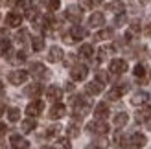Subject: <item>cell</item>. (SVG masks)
<instances>
[{
    "instance_id": "1",
    "label": "cell",
    "mask_w": 151,
    "mask_h": 149,
    "mask_svg": "<svg viewBox=\"0 0 151 149\" xmlns=\"http://www.w3.org/2000/svg\"><path fill=\"white\" fill-rule=\"evenodd\" d=\"M146 145V136L142 133H133L127 140V149H142Z\"/></svg>"
},
{
    "instance_id": "2",
    "label": "cell",
    "mask_w": 151,
    "mask_h": 149,
    "mask_svg": "<svg viewBox=\"0 0 151 149\" xmlns=\"http://www.w3.org/2000/svg\"><path fill=\"white\" fill-rule=\"evenodd\" d=\"M87 129H88L90 133H96V135H105V133L109 131V125L105 123L103 120H98V118H96L94 122H90V123L87 125Z\"/></svg>"
},
{
    "instance_id": "3",
    "label": "cell",
    "mask_w": 151,
    "mask_h": 149,
    "mask_svg": "<svg viewBox=\"0 0 151 149\" xmlns=\"http://www.w3.org/2000/svg\"><path fill=\"white\" fill-rule=\"evenodd\" d=\"M70 76H72L74 81H83L88 76V68H87L85 64H76V66L70 68Z\"/></svg>"
},
{
    "instance_id": "4",
    "label": "cell",
    "mask_w": 151,
    "mask_h": 149,
    "mask_svg": "<svg viewBox=\"0 0 151 149\" xmlns=\"http://www.w3.org/2000/svg\"><path fill=\"white\" fill-rule=\"evenodd\" d=\"M26 79H28V72H24V70H13L9 74L11 85H22V83H26Z\"/></svg>"
},
{
    "instance_id": "5",
    "label": "cell",
    "mask_w": 151,
    "mask_h": 149,
    "mask_svg": "<svg viewBox=\"0 0 151 149\" xmlns=\"http://www.w3.org/2000/svg\"><path fill=\"white\" fill-rule=\"evenodd\" d=\"M42 109H44V103L41 100H33L29 105L26 107V114L28 116H39L42 112Z\"/></svg>"
},
{
    "instance_id": "6",
    "label": "cell",
    "mask_w": 151,
    "mask_h": 149,
    "mask_svg": "<svg viewBox=\"0 0 151 149\" xmlns=\"http://www.w3.org/2000/svg\"><path fill=\"white\" fill-rule=\"evenodd\" d=\"M109 70L112 74H124L127 70V63L124 61V59H112V61L109 63Z\"/></svg>"
},
{
    "instance_id": "7",
    "label": "cell",
    "mask_w": 151,
    "mask_h": 149,
    "mask_svg": "<svg viewBox=\"0 0 151 149\" xmlns=\"http://www.w3.org/2000/svg\"><path fill=\"white\" fill-rule=\"evenodd\" d=\"M42 92V85L41 83H32V85H28L24 88V96H28V98H39Z\"/></svg>"
},
{
    "instance_id": "8",
    "label": "cell",
    "mask_w": 151,
    "mask_h": 149,
    "mask_svg": "<svg viewBox=\"0 0 151 149\" xmlns=\"http://www.w3.org/2000/svg\"><path fill=\"white\" fill-rule=\"evenodd\" d=\"M127 90V85L124 83V85H118V87H114V88H111V90L107 92V98L111 100V101H118L120 98H122V94Z\"/></svg>"
},
{
    "instance_id": "9",
    "label": "cell",
    "mask_w": 151,
    "mask_h": 149,
    "mask_svg": "<svg viewBox=\"0 0 151 149\" xmlns=\"http://www.w3.org/2000/svg\"><path fill=\"white\" fill-rule=\"evenodd\" d=\"M149 101V94L146 90H138V92H134L133 94V98H131V103L133 105H146V103Z\"/></svg>"
},
{
    "instance_id": "10",
    "label": "cell",
    "mask_w": 151,
    "mask_h": 149,
    "mask_svg": "<svg viewBox=\"0 0 151 149\" xmlns=\"http://www.w3.org/2000/svg\"><path fill=\"white\" fill-rule=\"evenodd\" d=\"M65 114H66V107L61 105V103H55V105L50 109V112H48V116L52 118V120H59V118H63Z\"/></svg>"
},
{
    "instance_id": "11",
    "label": "cell",
    "mask_w": 151,
    "mask_h": 149,
    "mask_svg": "<svg viewBox=\"0 0 151 149\" xmlns=\"http://www.w3.org/2000/svg\"><path fill=\"white\" fill-rule=\"evenodd\" d=\"M6 24L11 26V28H19V26L22 24L20 13H7V15H6Z\"/></svg>"
},
{
    "instance_id": "12",
    "label": "cell",
    "mask_w": 151,
    "mask_h": 149,
    "mask_svg": "<svg viewBox=\"0 0 151 149\" xmlns=\"http://www.w3.org/2000/svg\"><path fill=\"white\" fill-rule=\"evenodd\" d=\"M103 24H105L103 13H92L90 15V19H88V26L90 28H101Z\"/></svg>"
},
{
    "instance_id": "13",
    "label": "cell",
    "mask_w": 151,
    "mask_h": 149,
    "mask_svg": "<svg viewBox=\"0 0 151 149\" xmlns=\"http://www.w3.org/2000/svg\"><path fill=\"white\" fill-rule=\"evenodd\" d=\"M9 142H11V147L13 149H28V142L20 135H11Z\"/></svg>"
},
{
    "instance_id": "14",
    "label": "cell",
    "mask_w": 151,
    "mask_h": 149,
    "mask_svg": "<svg viewBox=\"0 0 151 149\" xmlns=\"http://www.w3.org/2000/svg\"><path fill=\"white\" fill-rule=\"evenodd\" d=\"M85 90H87V94H90V96H98L101 90H103V83H100V81H92V83H87V87H85Z\"/></svg>"
},
{
    "instance_id": "15",
    "label": "cell",
    "mask_w": 151,
    "mask_h": 149,
    "mask_svg": "<svg viewBox=\"0 0 151 149\" xmlns=\"http://www.w3.org/2000/svg\"><path fill=\"white\" fill-rule=\"evenodd\" d=\"M63 59V50L59 46H52L50 52H48V61L50 63H59Z\"/></svg>"
},
{
    "instance_id": "16",
    "label": "cell",
    "mask_w": 151,
    "mask_h": 149,
    "mask_svg": "<svg viewBox=\"0 0 151 149\" xmlns=\"http://www.w3.org/2000/svg\"><path fill=\"white\" fill-rule=\"evenodd\" d=\"M46 96H48V100H52V101H59L63 98V90L59 87H55V85H52V87H48V90H46Z\"/></svg>"
},
{
    "instance_id": "17",
    "label": "cell",
    "mask_w": 151,
    "mask_h": 149,
    "mask_svg": "<svg viewBox=\"0 0 151 149\" xmlns=\"http://www.w3.org/2000/svg\"><path fill=\"white\" fill-rule=\"evenodd\" d=\"M29 72H32V76H35V77H46L48 76V72H46V68H44V64H41V63H33L32 66H29Z\"/></svg>"
},
{
    "instance_id": "18",
    "label": "cell",
    "mask_w": 151,
    "mask_h": 149,
    "mask_svg": "<svg viewBox=\"0 0 151 149\" xmlns=\"http://www.w3.org/2000/svg\"><path fill=\"white\" fill-rule=\"evenodd\" d=\"M94 116L98 118V120L107 118V116H109V107H107V103H98L96 109H94Z\"/></svg>"
},
{
    "instance_id": "19",
    "label": "cell",
    "mask_w": 151,
    "mask_h": 149,
    "mask_svg": "<svg viewBox=\"0 0 151 149\" xmlns=\"http://www.w3.org/2000/svg\"><path fill=\"white\" fill-rule=\"evenodd\" d=\"M66 19L72 20V22H79L81 20V9L76 6H70L68 9H66Z\"/></svg>"
},
{
    "instance_id": "20",
    "label": "cell",
    "mask_w": 151,
    "mask_h": 149,
    "mask_svg": "<svg viewBox=\"0 0 151 149\" xmlns=\"http://www.w3.org/2000/svg\"><path fill=\"white\" fill-rule=\"evenodd\" d=\"M149 118H151V107H144V109H140L138 112H137V122L138 123L147 122Z\"/></svg>"
},
{
    "instance_id": "21",
    "label": "cell",
    "mask_w": 151,
    "mask_h": 149,
    "mask_svg": "<svg viewBox=\"0 0 151 149\" xmlns=\"http://www.w3.org/2000/svg\"><path fill=\"white\" fill-rule=\"evenodd\" d=\"M107 9L112 11V13H116V15H120V13H124L125 6H124V2H120V0H114V2H109L107 4Z\"/></svg>"
},
{
    "instance_id": "22",
    "label": "cell",
    "mask_w": 151,
    "mask_h": 149,
    "mask_svg": "<svg viewBox=\"0 0 151 149\" xmlns=\"http://www.w3.org/2000/svg\"><path fill=\"white\" fill-rule=\"evenodd\" d=\"M70 35H72V39H74V41H78V39H83V37L87 35V32H85V29H83L81 26L76 24V26H72V29H70Z\"/></svg>"
},
{
    "instance_id": "23",
    "label": "cell",
    "mask_w": 151,
    "mask_h": 149,
    "mask_svg": "<svg viewBox=\"0 0 151 149\" xmlns=\"http://www.w3.org/2000/svg\"><path fill=\"white\" fill-rule=\"evenodd\" d=\"M112 122H114L116 127H124V125L129 122V116H127V112H118V114L114 116V120H112Z\"/></svg>"
},
{
    "instance_id": "24",
    "label": "cell",
    "mask_w": 151,
    "mask_h": 149,
    "mask_svg": "<svg viewBox=\"0 0 151 149\" xmlns=\"http://www.w3.org/2000/svg\"><path fill=\"white\" fill-rule=\"evenodd\" d=\"M33 127H37V123H35V120H33V116H32V118H28V120H24V122H22V125H20L22 133H29V131H33Z\"/></svg>"
},
{
    "instance_id": "25",
    "label": "cell",
    "mask_w": 151,
    "mask_h": 149,
    "mask_svg": "<svg viewBox=\"0 0 151 149\" xmlns=\"http://www.w3.org/2000/svg\"><path fill=\"white\" fill-rule=\"evenodd\" d=\"M92 54H94V48L90 46V44H83V46L79 48V55L85 57V59H90V57H92Z\"/></svg>"
},
{
    "instance_id": "26",
    "label": "cell",
    "mask_w": 151,
    "mask_h": 149,
    "mask_svg": "<svg viewBox=\"0 0 151 149\" xmlns=\"http://www.w3.org/2000/svg\"><path fill=\"white\" fill-rule=\"evenodd\" d=\"M105 39H112V29H101L94 35V41H105Z\"/></svg>"
},
{
    "instance_id": "27",
    "label": "cell",
    "mask_w": 151,
    "mask_h": 149,
    "mask_svg": "<svg viewBox=\"0 0 151 149\" xmlns=\"http://www.w3.org/2000/svg\"><path fill=\"white\" fill-rule=\"evenodd\" d=\"M114 147H116V149H124V147H127V144H125V136L122 135V133H116V136H114Z\"/></svg>"
},
{
    "instance_id": "28",
    "label": "cell",
    "mask_w": 151,
    "mask_h": 149,
    "mask_svg": "<svg viewBox=\"0 0 151 149\" xmlns=\"http://www.w3.org/2000/svg\"><path fill=\"white\" fill-rule=\"evenodd\" d=\"M32 46H33V50H35V52H41V50L44 48V39H42V37H39V35H37V37H33V41H32Z\"/></svg>"
},
{
    "instance_id": "29",
    "label": "cell",
    "mask_w": 151,
    "mask_h": 149,
    "mask_svg": "<svg viewBox=\"0 0 151 149\" xmlns=\"http://www.w3.org/2000/svg\"><path fill=\"white\" fill-rule=\"evenodd\" d=\"M96 149H107L109 147V140L107 138H103V136H100V138H96L94 140V144H92Z\"/></svg>"
},
{
    "instance_id": "30",
    "label": "cell",
    "mask_w": 151,
    "mask_h": 149,
    "mask_svg": "<svg viewBox=\"0 0 151 149\" xmlns=\"http://www.w3.org/2000/svg\"><path fill=\"white\" fill-rule=\"evenodd\" d=\"M54 149H72V145H70V142L66 138H59L54 144Z\"/></svg>"
},
{
    "instance_id": "31",
    "label": "cell",
    "mask_w": 151,
    "mask_h": 149,
    "mask_svg": "<svg viewBox=\"0 0 151 149\" xmlns=\"http://www.w3.org/2000/svg\"><path fill=\"white\" fill-rule=\"evenodd\" d=\"M7 118H9V122H19L20 120V110L19 109H9Z\"/></svg>"
},
{
    "instance_id": "32",
    "label": "cell",
    "mask_w": 151,
    "mask_h": 149,
    "mask_svg": "<svg viewBox=\"0 0 151 149\" xmlns=\"http://www.w3.org/2000/svg\"><path fill=\"white\" fill-rule=\"evenodd\" d=\"M66 133H68L70 138H76V136H79V127H78L76 123H72V125H68V127H66Z\"/></svg>"
},
{
    "instance_id": "33",
    "label": "cell",
    "mask_w": 151,
    "mask_h": 149,
    "mask_svg": "<svg viewBox=\"0 0 151 149\" xmlns=\"http://www.w3.org/2000/svg\"><path fill=\"white\" fill-rule=\"evenodd\" d=\"M44 4H46V7H48L50 11H57L59 6H61V2H59V0H44Z\"/></svg>"
},
{
    "instance_id": "34",
    "label": "cell",
    "mask_w": 151,
    "mask_h": 149,
    "mask_svg": "<svg viewBox=\"0 0 151 149\" xmlns=\"http://www.w3.org/2000/svg\"><path fill=\"white\" fill-rule=\"evenodd\" d=\"M59 131H61V125H50L48 127V131H46V136H55V135H59Z\"/></svg>"
},
{
    "instance_id": "35",
    "label": "cell",
    "mask_w": 151,
    "mask_h": 149,
    "mask_svg": "<svg viewBox=\"0 0 151 149\" xmlns=\"http://www.w3.org/2000/svg\"><path fill=\"white\" fill-rule=\"evenodd\" d=\"M15 39H17V42H26V39H28V32H26V29H20V32L17 33V35H15Z\"/></svg>"
},
{
    "instance_id": "36",
    "label": "cell",
    "mask_w": 151,
    "mask_h": 149,
    "mask_svg": "<svg viewBox=\"0 0 151 149\" xmlns=\"http://www.w3.org/2000/svg\"><path fill=\"white\" fill-rule=\"evenodd\" d=\"M134 76L144 79V76H146V68H144V64H137V66H134Z\"/></svg>"
},
{
    "instance_id": "37",
    "label": "cell",
    "mask_w": 151,
    "mask_h": 149,
    "mask_svg": "<svg viewBox=\"0 0 151 149\" xmlns=\"http://www.w3.org/2000/svg\"><path fill=\"white\" fill-rule=\"evenodd\" d=\"M7 52H9V41H7V39H2V41H0V55H2V54H7Z\"/></svg>"
},
{
    "instance_id": "38",
    "label": "cell",
    "mask_w": 151,
    "mask_h": 149,
    "mask_svg": "<svg viewBox=\"0 0 151 149\" xmlns=\"http://www.w3.org/2000/svg\"><path fill=\"white\" fill-rule=\"evenodd\" d=\"M29 4H32V0H17V7H19V9H29V7H32V6H29Z\"/></svg>"
},
{
    "instance_id": "39",
    "label": "cell",
    "mask_w": 151,
    "mask_h": 149,
    "mask_svg": "<svg viewBox=\"0 0 151 149\" xmlns=\"http://www.w3.org/2000/svg\"><path fill=\"white\" fill-rule=\"evenodd\" d=\"M94 4V0H79V7L81 9H90Z\"/></svg>"
},
{
    "instance_id": "40",
    "label": "cell",
    "mask_w": 151,
    "mask_h": 149,
    "mask_svg": "<svg viewBox=\"0 0 151 149\" xmlns=\"http://www.w3.org/2000/svg\"><path fill=\"white\" fill-rule=\"evenodd\" d=\"M112 52V48L111 46H105V48H101L100 50V59H107V55Z\"/></svg>"
},
{
    "instance_id": "41",
    "label": "cell",
    "mask_w": 151,
    "mask_h": 149,
    "mask_svg": "<svg viewBox=\"0 0 151 149\" xmlns=\"http://www.w3.org/2000/svg\"><path fill=\"white\" fill-rule=\"evenodd\" d=\"M114 24H116V26H124V24H125V15H124V13H120L118 17H116V22H114Z\"/></svg>"
},
{
    "instance_id": "42",
    "label": "cell",
    "mask_w": 151,
    "mask_h": 149,
    "mask_svg": "<svg viewBox=\"0 0 151 149\" xmlns=\"http://www.w3.org/2000/svg\"><path fill=\"white\" fill-rule=\"evenodd\" d=\"M96 79L100 81V83H107V76H105L103 72H100V74H96Z\"/></svg>"
},
{
    "instance_id": "43",
    "label": "cell",
    "mask_w": 151,
    "mask_h": 149,
    "mask_svg": "<svg viewBox=\"0 0 151 149\" xmlns=\"http://www.w3.org/2000/svg\"><path fill=\"white\" fill-rule=\"evenodd\" d=\"M144 33H146L147 37H151V22H149V24L146 26V29H144Z\"/></svg>"
},
{
    "instance_id": "44",
    "label": "cell",
    "mask_w": 151,
    "mask_h": 149,
    "mask_svg": "<svg viewBox=\"0 0 151 149\" xmlns=\"http://www.w3.org/2000/svg\"><path fill=\"white\" fill-rule=\"evenodd\" d=\"M2 135H6V125L0 123V136H2Z\"/></svg>"
},
{
    "instance_id": "45",
    "label": "cell",
    "mask_w": 151,
    "mask_h": 149,
    "mask_svg": "<svg viewBox=\"0 0 151 149\" xmlns=\"http://www.w3.org/2000/svg\"><path fill=\"white\" fill-rule=\"evenodd\" d=\"M4 110H6V107H4V103H0V116L4 114Z\"/></svg>"
},
{
    "instance_id": "46",
    "label": "cell",
    "mask_w": 151,
    "mask_h": 149,
    "mask_svg": "<svg viewBox=\"0 0 151 149\" xmlns=\"http://www.w3.org/2000/svg\"><path fill=\"white\" fill-rule=\"evenodd\" d=\"M2 92H4V83L0 81V94H2Z\"/></svg>"
},
{
    "instance_id": "47",
    "label": "cell",
    "mask_w": 151,
    "mask_h": 149,
    "mask_svg": "<svg viewBox=\"0 0 151 149\" xmlns=\"http://www.w3.org/2000/svg\"><path fill=\"white\" fill-rule=\"evenodd\" d=\"M85 149H96V147H94V145H90V147H85Z\"/></svg>"
},
{
    "instance_id": "48",
    "label": "cell",
    "mask_w": 151,
    "mask_h": 149,
    "mask_svg": "<svg viewBox=\"0 0 151 149\" xmlns=\"http://www.w3.org/2000/svg\"><path fill=\"white\" fill-rule=\"evenodd\" d=\"M0 149H4V144H2V142H0Z\"/></svg>"
},
{
    "instance_id": "49",
    "label": "cell",
    "mask_w": 151,
    "mask_h": 149,
    "mask_svg": "<svg viewBox=\"0 0 151 149\" xmlns=\"http://www.w3.org/2000/svg\"><path fill=\"white\" fill-rule=\"evenodd\" d=\"M142 2H149V0H142Z\"/></svg>"
}]
</instances>
